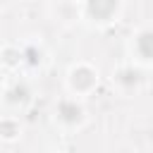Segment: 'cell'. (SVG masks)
I'll list each match as a JSON object with an SVG mask.
<instances>
[{
  "label": "cell",
  "instance_id": "obj_4",
  "mask_svg": "<svg viewBox=\"0 0 153 153\" xmlns=\"http://www.w3.org/2000/svg\"><path fill=\"white\" fill-rule=\"evenodd\" d=\"M131 55L141 65H153V29H141L134 33Z\"/></svg>",
  "mask_w": 153,
  "mask_h": 153
},
{
  "label": "cell",
  "instance_id": "obj_1",
  "mask_svg": "<svg viewBox=\"0 0 153 153\" xmlns=\"http://www.w3.org/2000/svg\"><path fill=\"white\" fill-rule=\"evenodd\" d=\"M100 81L98 69L91 62H74L67 72V91L72 96H88L96 91Z\"/></svg>",
  "mask_w": 153,
  "mask_h": 153
},
{
  "label": "cell",
  "instance_id": "obj_3",
  "mask_svg": "<svg viewBox=\"0 0 153 153\" xmlns=\"http://www.w3.org/2000/svg\"><path fill=\"white\" fill-rule=\"evenodd\" d=\"M84 14L96 24H110L120 14V0H84Z\"/></svg>",
  "mask_w": 153,
  "mask_h": 153
},
{
  "label": "cell",
  "instance_id": "obj_8",
  "mask_svg": "<svg viewBox=\"0 0 153 153\" xmlns=\"http://www.w3.org/2000/svg\"><path fill=\"white\" fill-rule=\"evenodd\" d=\"M2 96H5V103H10V105H22V103H26L29 91H26V86H24V84L14 81V84H12V88H7Z\"/></svg>",
  "mask_w": 153,
  "mask_h": 153
},
{
  "label": "cell",
  "instance_id": "obj_6",
  "mask_svg": "<svg viewBox=\"0 0 153 153\" xmlns=\"http://www.w3.org/2000/svg\"><path fill=\"white\" fill-rule=\"evenodd\" d=\"M22 136V124L17 117H0V141H17Z\"/></svg>",
  "mask_w": 153,
  "mask_h": 153
},
{
  "label": "cell",
  "instance_id": "obj_7",
  "mask_svg": "<svg viewBox=\"0 0 153 153\" xmlns=\"http://www.w3.org/2000/svg\"><path fill=\"white\" fill-rule=\"evenodd\" d=\"M24 62V50H19L17 45H5L0 50V65L5 69H17Z\"/></svg>",
  "mask_w": 153,
  "mask_h": 153
},
{
  "label": "cell",
  "instance_id": "obj_5",
  "mask_svg": "<svg viewBox=\"0 0 153 153\" xmlns=\"http://www.w3.org/2000/svg\"><path fill=\"white\" fill-rule=\"evenodd\" d=\"M112 84H117L124 93L134 91L136 84H139V74L134 72V67H120L115 74H112Z\"/></svg>",
  "mask_w": 153,
  "mask_h": 153
},
{
  "label": "cell",
  "instance_id": "obj_2",
  "mask_svg": "<svg viewBox=\"0 0 153 153\" xmlns=\"http://www.w3.org/2000/svg\"><path fill=\"white\" fill-rule=\"evenodd\" d=\"M55 122L65 129H79L86 122L84 105L76 100V96H65L55 105Z\"/></svg>",
  "mask_w": 153,
  "mask_h": 153
}]
</instances>
